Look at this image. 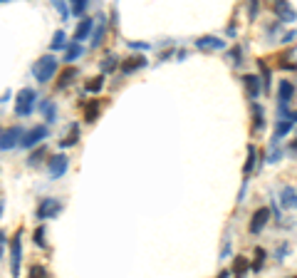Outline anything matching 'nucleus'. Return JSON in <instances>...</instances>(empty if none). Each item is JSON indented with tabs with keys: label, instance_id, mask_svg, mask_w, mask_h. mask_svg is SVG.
<instances>
[{
	"label": "nucleus",
	"instance_id": "0eeeda50",
	"mask_svg": "<svg viewBox=\"0 0 297 278\" xmlns=\"http://www.w3.org/2000/svg\"><path fill=\"white\" fill-rule=\"evenodd\" d=\"M267 221H270V209H267V206L255 209V211H253V218H250V234H260L267 226Z\"/></svg>",
	"mask_w": 297,
	"mask_h": 278
},
{
	"label": "nucleus",
	"instance_id": "7c9ffc66",
	"mask_svg": "<svg viewBox=\"0 0 297 278\" xmlns=\"http://www.w3.org/2000/svg\"><path fill=\"white\" fill-rule=\"evenodd\" d=\"M260 72H263V80H265V82H263V90H270V70L265 67L263 60H260Z\"/></svg>",
	"mask_w": 297,
	"mask_h": 278
},
{
	"label": "nucleus",
	"instance_id": "c756f323",
	"mask_svg": "<svg viewBox=\"0 0 297 278\" xmlns=\"http://www.w3.org/2000/svg\"><path fill=\"white\" fill-rule=\"evenodd\" d=\"M263 261H265V251L263 248H255V263H253V268L260 271L263 268Z\"/></svg>",
	"mask_w": 297,
	"mask_h": 278
},
{
	"label": "nucleus",
	"instance_id": "4468645a",
	"mask_svg": "<svg viewBox=\"0 0 297 278\" xmlns=\"http://www.w3.org/2000/svg\"><path fill=\"white\" fill-rule=\"evenodd\" d=\"M104 32H107V23H104V18H97V30H94V35H92V45H94V47L102 45Z\"/></svg>",
	"mask_w": 297,
	"mask_h": 278
},
{
	"label": "nucleus",
	"instance_id": "72a5a7b5",
	"mask_svg": "<svg viewBox=\"0 0 297 278\" xmlns=\"http://www.w3.org/2000/svg\"><path fill=\"white\" fill-rule=\"evenodd\" d=\"M131 47H136V50H148V45L146 42H129Z\"/></svg>",
	"mask_w": 297,
	"mask_h": 278
},
{
	"label": "nucleus",
	"instance_id": "4be33fe9",
	"mask_svg": "<svg viewBox=\"0 0 297 278\" xmlns=\"http://www.w3.org/2000/svg\"><path fill=\"white\" fill-rule=\"evenodd\" d=\"M97 117H99V102L94 99V102L89 104L87 109H85V120H87V122H94Z\"/></svg>",
	"mask_w": 297,
	"mask_h": 278
},
{
	"label": "nucleus",
	"instance_id": "f257e3e1",
	"mask_svg": "<svg viewBox=\"0 0 297 278\" xmlns=\"http://www.w3.org/2000/svg\"><path fill=\"white\" fill-rule=\"evenodd\" d=\"M32 75H35V80L37 82H42V85H47L55 75H57V60L52 58V55H45V58H40V60L32 65Z\"/></svg>",
	"mask_w": 297,
	"mask_h": 278
},
{
	"label": "nucleus",
	"instance_id": "393cba45",
	"mask_svg": "<svg viewBox=\"0 0 297 278\" xmlns=\"http://www.w3.org/2000/svg\"><path fill=\"white\" fill-rule=\"evenodd\" d=\"M102 87H104V77H94L87 82V92H99Z\"/></svg>",
	"mask_w": 297,
	"mask_h": 278
},
{
	"label": "nucleus",
	"instance_id": "4c0bfd02",
	"mask_svg": "<svg viewBox=\"0 0 297 278\" xmlns=\"http://www.w3.org/2000/svg\"><path fill=\"white\" fill-rule=\"evenodd\" d=\"M292 147H295V149H297V139H295V142H292Z\"/></svg>",
	"mask_w": 297,
	"mask_h": 278
},
{
	"label": "nucleus",
	"instance_id": "9d476101",
	"mask_svg": "<svg viewBox=\"0 0 297 278\" xmlns=\"http://www.w3.org/2000/svg\"><path fill=\"white\" fill-rule=\"evenodd\" d=\"M243 82H245V90H248V94H250L253 99L263 92V85H260V77H258V75H245Z\"/></svg>",
	"mask_w": 297,
	"mask_h": 278
},
{
	"label": "nucleus",
	"instance_id": "a878e982",
	"mask_svg": "<svg viewBox=\"0 0 297 278\" xmlns=\"http://www.w3.org/2000/svg\"><path fill=\"white\" fill-rule=\"evenodd\" d=\"M85 10H87V0H75V5L69 8V13H72V15H82Z\"/></svg>",
	"mask_w": 297,
	"mask_h": 278
},
{
	"label": "nucleus",
	"instance_id": "473e14b6",
	"mask_svg": "<svg viewBox=\"0 0 297 278\" xmlns=\"http://www.w3.org/2000/svg\"><path fill=\"white\" fill-rule=\"evenodd\" d=\"M42 112H45L47 120H55V104H47V102H45V104H42Z\"/></svg>",
	"mask_w": 297,
	"mask_h": 278
},
{
	"label": "nucleus",
	"instance_id": "f704fd0d",
	"mask_svg": "<svg viewBox=\"0 0 297 278\" xmlns=\"http://www.w3.org/2000/svg\"><path fill=\"white\" fill-rule=\"evenodd\" d=\"M3 246H5V234L0 231V258H3Z\"/></svg>",
	"mask_w": 297,
	"mask_h": 278
},
{
	"label": "nucleus",
	"instance_id": "58836bf2",
	"mask_svg": "<svg viewBox=\"0 0 297 278\" xmlns=\"http://www.w3.org/2000/svg\"><path fill=\"white\" fill-rule=\"evenodd\" d=\"M292 278H297V276H292Z\"/></svg>",
	"mask_w": 297,
	"mask_h": 278
},
{
	"label": "nucleus",
	"instance_id": "dca6fc26",
	"mask_svg": "<svg viewBox=\"0 0 297 278\" xmlns=\"http://www.w3.org/2000/svg\"><path fill=\"white\" fill-rule=\"evenodd\" d=\"M263 124H265V120H263V107L255 102V104H253V129H255V132H260V129H263Z\"/></svg>",
	"mask_w": 297,
	"mask_h": 278
},
{
	"label": "nucleus",
	"instance_id": "2eb2a0df",
	"mask_svg": "<svg viewBox=\"0 0 297 278\" xmlns=\"http://www.w3.org/2000/svg\"><path fill=\"white\" fill-rule=\"evenodd\" d=\"M292 94H295V85H292V82H287V80H285V82H280V102H282V104H285V102H290V99H292Z\"/></svg>",
	"mask_w": 297,
	"mask_h": 278
},
{
	"label": "nucleus",
	"instance_id": "20e7f679",
	"mask_svg": "<svg viewBox=\"0 0 297 278\" xmlns=\"http://www.w3.org/2000/svg\"><path fill=\"white\" fill-rule=\"evenodd\" d=\"M20 139H23V129H20V127H10V129H5V132L0 134V149L8 152L10 147L20 144Z\"/></svg>",
	"mask_w": 297,
	"mask_h": 278
},
{
	"label": "nucleus",
	"instance_id": "bb28decb",
	"mask_svg": "<svg viewBox=\"0 0 297 278\" xmlns=\"http://www.w3.org/2000/svg\"><path fill=\"white\" fill-rule=\"evenodd\" d=\"M275 10H277V13H280L282 18H295L292 8H290V5H285V3H277V5H275Z\"/></svg>",
	"mask_w": 297,
	"mask_h": 278
},
{
	"label": "nucleus",
	"instance_id": "a211bd4d",
	"mask_svg": "<svg viewBox=\"0 0 297 278\" xmlns=\"http://www.w3.org/2000/svg\"><path fill=\"white\" fill-rule=\"evenodd\" d=\"M80 55H82V45H80V42H72V45L64 50V62H75Z\"/></svg>",
	"mask_w": 297,
	"mask_h": 278
},
{
	"label": "nucleus",
	"instance_id": "423d86ee",
	"mask_svg": "<svg viewBox=\"0 0 297 278\" xmlns=\"http://www.w3.org/2000/svg\"><path fill=\"white\" fill-rule=\"evenodd\" d=\"M45 137H47V127H32L30 132H25V134H23V139H20V147L30 149V147L40 144Z\"/></svg>",
	"mask_w": 297,
	"mask_h": 278
},
{
	"label": "nucleus",
	"instance_id": "c9c22d12",
	"mask_svg": "<svg viewBox=\"0 0 297 278\" xmlns=\"http://www.w3.org/2000/svg\"><path fill=\"white\" fill-rule=\"evenodd\" d=\"M55 5H57V10H59V13H62V15H67V8H64L62 3H55Z\"/></svg>",
	"mask_w": 297,
	"mask_h": 278
},
{
	"label": "nucleus",
	"instance_id": "39448f33",
	"mask_svg": "<svg viewBox=\"0 0 297 278\" xmlns=\"http://www.w3.org/2000/svg\"><path fill=\"white\" fill-rule=\"evenodd\" d=\"M59 211H62V204H59L57 199H42L40 201V206H37V218H52L57 216Z\"/></svg>",
	"mask_w": 297,
	"mask_h": 278
},
{
	"label": "nucleus",
	"instance_id": "7ed1b4c3",
	"mask_svg": "<svg viewBox=\"0 0 297 278\" xmlns=\"http://www.w3.org/2000/svg\"><path fill=\"white\" fill-rule=\"evenodd\" d=\"M10 266H13V276H20V263H23V241H20V231L13 236L10 241Z\"/></svg>",
	"mask_w": 297,
	"mask_h": 278
},
{
	"label": "nucleus",
	"instance_id": "c85d7f7f",
	"mask_svg": "<svg viewBox=\"0 0 297 278\" xmlns=\"http://www.w3.org/2000/svg\"><path fill=\"white\" fill-rule=\"evenodd\" d=\"M75 144H77V127H72V134L62 139V147H75Z\"/></svg>",
	"mask_w": 297,
	"mask_h": 278
},
{
	"label": "nucleus",
	"instance_id": "6ab92c4d",
	"mask_svg": "<svg viewBox=\"0 0 297 278\" xmlns=\"http://www.w3.org/2000/svg\"><path fill=\"white\" fill-rule=\"evenodd\" d=\"M255 159H258V149L250 144V147H248V161H245V166H243V174H245V177L253 172V166H255Z\"/></svg>",
	"mask_w": 297,
	"mask_h": 278
},
{
	"label": "nucleus",
	"instance_id": "ddd939ff",
	"mask_svg": "<svg viewBox=\"0 0 297 278\" xmlns=\"http://www.w3.org/2000/svg\"><path fill=\"white\" fill-rule=\"evenodd\" d=\"M92 28H94V20H92V18H82V23H80V25H77V30H75V40L80 42V40L89 37Z\"/></svg>",
	"mask_w": 297,
	"mask_h": 278
},
{
	"label": "nucleus",
	"instance_id": "1a4fd4ad",
	"mask_svg": "<svg viewBox=\"0 0 297 278\" xmlns=\"http://www.w3.org/2000/svg\"><path fill=\"white\" fill-rule=\"evenodd\" d=\"M144 65H146V58H144V55H134V58L124 60V65H121V72H124V75H131V72L141 70Z\"/></svg>",
	"mask_w": 297,
	"mask_h": 278
},
{
	"label": "nucleus",
	"instance_id": "b1692460",
	"mask_svg": "<svg viewBox=\"0 0 297 278\" xmlns=\"http://www.w3.org/2000/svg\"><path fill=\"white\" fill-rule=\"evenodd\" d=\"M64 40H67V35H64L62 30H57V32H55V37H52V50H62V47L67 45Z\"/></svg>",
	"mask_w": 297,
	"mask_h": 278
},
{
	"label": "nucleus",
	"instance_id": "9b49d317",
	"mask_svg": "<svg viewBox=\"0 0 297 278\" xmlns=\"http://www.w3.org/2000/svg\"><path fill=\"white\" fill-rule=\"evenodd\" d=\"M280 201H282V206H285V209H297V191H295V186H285V189L280 191Z\"/></svg>",
	"mask_w": 297,
	"mask_h": 278
},
{
	"label": "nucleus",
	"instance_id": "f03ea898",
	"mask_svg": "<svg viewBox=\"0 0 297 278\" xmlns=\"http://www.w3.org/2000/svg\"><path fill=\"white\" fill-rule=\"evenodd\" d=\"M35 99H37L35 90L23 87V90L18 92V97H15V115H18V117H30L32 109H35Z\"/></svg>",
	"mask_w": 297,
	"mask_h": 278
},
{
	"label": "nucleus",
	"instance_id": "2f4dec72",
	"mask_svg": "<svg viewBox=\"0 0 297 278\" xmlns=\"http://www.w3.org/2000/svg\"><path fill=\"white\" fill-rule=\"evenodd\" d=\"M35 244H37V246H45V244H47V241H45V226H40V229L35 231Z\"/></svg>",
	"mask_w": 297,
	"mask_h": 278
},
{
	"label": "nucleus",
	"instance_id": "5701e85b",
	"mask_svg": "<svg viewBox=\"0 0 297 278\" xmlns=\"http://www.w3.org/2000/svg\"><path fill=\"white\" fill-rule=\"evenodd\" d=\"M45 154H47V149H45V147H40V149H35V152L30 154L28 164H30V166H37V164H40V161L45 159Z\"/></svg>",
	"mask_w": 297,
	"mask_h": 278
},
{
	"label": "nucleus",
	"instance_id": "f3484780",
	"mask_svg": "<svg viewBox=\"0 0 297 278\" xmlns=\"http://www.w3.org/2000/svg\"><path fill=\"white\" fill-rule=\"evenodd\" d=\"M75 77H77V70H75V67H67V70H64V72L59 75L57 87H59V90H64V87H67V85H69V82H72Z\"/></svg>",
	"mask_w": 297,
	"mask_h": 278
},
{
	"label": "nucleus",
	"instance_id": "6e6552de",
	"mask_svg": "<svg viewBox=\"0 0 297 278\" xmlns=\"http://www.w3.org/2000/svg\"><path fill=\"white\" fill-rule=\"evenodd\" d=\"M64 172H67V159H64V154L50 156V177H52V179H59Z\"/></svg>",
	"mask_w": 297,
	"mask_h": 278
},
{
	"label": "nucleus",
	"instance_id": "aec40b11",
	"mask_svg": "<svg viewBox=\"0 0 297 278\" xmlns=\"http://www.w3.org/2000/svg\"><path fill=\"white\" fill-rule=\"evenodd\" d=\"M248 266H250V263H248V258L238 256V258H236V268H233V276L243 278V276H245V271H248Z\"/></svg>",
	"mask_w": 297,
	"mask_h": 278
},
{
	"label": "nucleus",
	"instance_id": "cd10ccee",
	"mask_svg": "<svg viewBox=\"0 0 297 278\" xmlns=\"http://www.w3.org/2000/svg\"><path fill=\"white\" fill-rule=\"evenodd\" d=\"M114 67H117V58L114 55H109V58L102 60V72H112Z\"/></svg>",
	"mask_w": 297,
	"mask_h": 278
},
{
	"label": "nucleus",
	"instance_id": "f8f14e48",
	"mask_svg": "<svg viewBox=\"0 0 297 278\" xmlns=\"http://www.w3.org/2000/svg\"><path fill=\"white\" fill-rule=\"evenodd\" d=\"M201 50H206V47H210V50H223L226 47V42L220 40V37H213V35H203V37H198V42H196Z\"/></svg>",
	"mask_w": 297,
	"mask_h": 278
},
{
	"label": "nucleus",
	"instance_id": "412c9836",
	"mask_svg": "<svg viewBox=\"0 0 297 278\" xmlns=\"http://www.w3.org/2000/svg\"><path fill=\"white\" fill-rule=\"evenodd\" d=\"M28 278H52L50 276V271L45 268V266H30V271H28Z\"/></svg>",
	"mask_w": 297,
	"mask_h": 278
},
{
	"label": "nucleus",
	"instance_id": "e433bc0d",
	"mask_svg": "<svg viewBox=\"0 0 297 278\" xmlns=\"http://www.w3.org/2000/svg\"><path fill=\"white\" fill-rule=\"evenodd\" d=\"M218 278H228V271H223V273H220V276Z\"/></svg>",
	"mask_w": 297,
	"mask_h": 278
}]
</instances>
